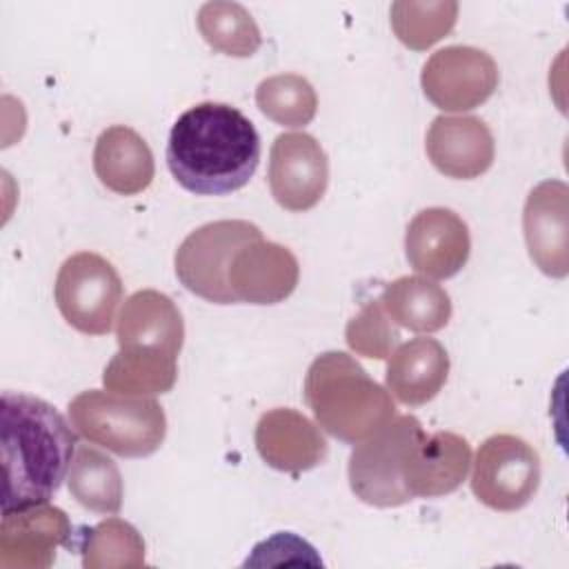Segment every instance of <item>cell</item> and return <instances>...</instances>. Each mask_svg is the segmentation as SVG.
<instances>
[{
    "label": "cell",
    "mask_w": 569,
    "mask_h": 569,
    "mask_svg": "<svg viewBox=\"0 0 569 569\" xmlns=\"http://www.w3.org/2000/svg\"><path fill=\"white\" fill-rule=\"evenodd\" d=\"M178 378L176 358L147 349H120L104 367L109 391L127 396H158L171 391Z\"/></svg>",
    "instance_id": "603a6c76"
},
{
    "label": "cell",
    "mask_w": 569,
    "mask_h": 569,
    "mask_svg": "<svg viewBox=\"0 0 569 569\" xmlns=\"http://www.w3.org/2000/svg\"><path fill=\"white\" fill-rule=\"evenodd\" d=\"M569 187L562 180H545L536 184L522 209L525 242L536 267L551 276L569 273Z\"/></svg>",
    "instance_id": "4fadbf2b"
},
{
    "label": "cell",
    "mask_w": 569,
    "mask_h": 569,
    "mask_svg": "<svg viewBox=\"0 0 569 569\" xmlns=\"http://www.w3.org/2000/svg\"><path fill=\"white\" fill-rule=\"evenodd\" d=\"M67 485L71 496L89 511L113 516L122 507V476L118 465L91 445L76 447Z\"/></svg>",
    "instance_id": "7402d4cb"
},
{
    "label": "cell",
    "mask_w": 569,
    "mask_h": 569,
    "mask_svg": "<svg viewBox=\"0 0 569 569\" xmlns=\"http://www.w3.org/2000/svg\"><path fill=\"white\" fill-rule=\"evenodd\" d=\"M116 336L120 349H147L178 358L184 342L182 313L167 293L140 289L124 300Z\"/></svg>",
    "instance_id": "e0dca14e"
},
{
    "label": "cell",
    "mask_w": 569,
    "mask_h": 569,
    "mask_svg": "<svg viewBox=\"0 0 569 569\" xmlns=\"http://www.w3.org/2000/svg\"><path fill=\"white\" fill-rule=\"evenodd\" d=\"M425 149L431 164L456 180L482 176L496 156V142L485 120L476 116H438L431 120Z\"/></svg>",
    "instance_id": "9a60e30c"
},
{
    "label": "cell",
    "mask_w": 569,
    "mask_h": 569,
    "mask_svg": "<svg viewBox=\"0 0 569 569\" xmlns=\"http://www.w3.org/2000/svg\"><path fill=\"white\" fill-rule=\"evenodd\" d=\"M2 513L49 502L69 473L76 429L36 396L2 393Z\"/></svg>",
    "instance_id": "7a4b0ae2"
},
{
    "label": "cell",
    "mask_w": 569,
    "mask_h": 569,
    "mask_svg": "<svg viewBox=\"0 0 569 569\" xmlns=\"http://www.w3.org/2000/svg\"><path fill=\"white\" fill-rule=\"evenodd\" d=\"M305 402L329 436L358 445L396 416L391 393L353 356L325 351L307 369Z\"/></svg>",
    "instance_id": "3957f363"
},
{
    "label": "cell",
    "mask_w": 569,
    "mask_h": 569,
    "mask_svg": "<svg viewBox=\"0 0 569 569\" xmlns=\"http://www.w3.org/2000/svg\"><path fill=\"white\" fill-rule=\"evenodd\" d=\"M298 258L278 242L256 238L231 260L227 282L236 302L276 305L289 298L298 284Z\"/></svg>",
    "instance_id": "5bb4252c"
},
{
    "label": "cell",
    "mask_w": 569,
    "mask_h": 569,
    "mask_svg": "<svg viewBox=\"0 0 569 569\" xmlns=\"http://www.w3.org/2000/svg\"><path fill=\"white\" fill-rule=\"evenodd\" d=\"M389 13L396 38L413 51H425L453 29L458 18V2L398 0L391 4Z\"/></svg>",
    "instance_id": "484cf974"
},
{
    "label": "cell",
    "mask_w": 569,
    "mask_h": 569,
    "mask_svg": "<svg viewBox=\"0 0 569 569\" xmlns=\"http://www.w3.org/2000/svg\"><path fill=\"white\" fill-rule=\"evenodd\" d=\"M269 189L287 211L313 209L329 184V160L322 144L305 131L280 133L269 151Z\"/></svg>",
    "instance_id": "30bf717a"
},
{
    "label": "cell",
    "mask_w": 569,
    "mask_h": 569,
    "mask_svg": "<svg viewBox=\"0 0 569 569\" xmlns=\"http://www.w3.org/2000/svg\"><path fill=\"white\" fill-rule=\"evenodd\" d=\"M540 456L513 433H493L476 451L471 491L489 509H522L538 491Z\"/></svg>",
    "instance_id": "ba28073f"
},
{
    "label": "cell",
    "mask_w": 569,
    "mask_h": 569,
    "mask_svg": "<svg viewBox=\"0 0 569 569\" xmlns=\"http://www.w3.org/2000/svg\"><path fill=\"white\" fill-rule=\"evenodd\" d=\"M449 376V353L433 338H413L393 349L387 362V391L402 405L420 407L436 398Z\"/></svg>",
    "instance_id": "d6986e66"
},
{
    "label": "cell",
    "mask_w": 569,
    "mask_h": 569,
    "mask_svg": "<svg viewBox=\"0 0 569 569\" xmlns=\"http://www.w3.org/2000/svg\"><path fill=\"white\" fill-rule=\"evenodd\" d=\"M425 438L416 416H393L385 427L358 442L349 456V487L371 507H400L411 498L405 485L413 447Z\"/></svg>",
    "instance_id": "5b68a950"
},
{
    "label": "cell",
    "mask_w": 569,
    "mask_h": 569,
    "mask_svg": "<svg viewBox=\"0 0 569 569\" xmlns=\"http://www.w3.org/2000/svg\"><path fill=\"white\" fill-rule=\"evenodd\" d=\"M260 162L253 122L224 102H198L169 131L167 164L180 187L196 196L242 189Z\"/></svg>",
    "instance_id": "6da1fadb"
},
{
    "label": "cell",
    "mask_w": 569,
    "mask_h": 569,
    "mask_svg": "<svg viewBox=\"0 0 569 569\" xmlns=\"http://www.w3.org/2000/svg\"><path fill=\"white\" fill-rule=\"evenodd\" d=\"M69 418L84 440L122 458L151 456L167 436V416L151 396L80 391L69 402Z\"/></svg>",
    "instance_id": "277c9868"
},
{
    "label": "cell",
    "mask_w": 569,
    "mask_h": 569,
    "mask_svg": "<svg viewBox=\"0 0 569 569\" xmlns=\"http://www.w3.org/2000/svg\"><path fill=\"white\" fill-rule=\"evenodd\" d=\"M256 104L276 124L305 127L318 111V96L300 73H276L258 84Z\"/></svg>",
    "instance_id": "4316f807"
},
{
    "label": "cell",
    "mask_w": 569,
    "mask_h": 569,
    "mask_svg": "<svg viewBox=\"0 0 569 569\" xmlns=\"http://www.w3.org/2000/svg\"><path fill=\"white\" fill-rule=\"evenodd\" d=\"M93 171L109 191L136 196L151 184L156 164L149 144L138 131L124 124H113L96 140Z\"/></svg>",
    "instance_id": "ffe728a7"
},
{
    "label": "cell",
    "mask_w": 569,
    "mask_h": 569,
    "mask_svg": "<svg viewBox=\"0 0 569 569\" xmlns=\"http://www.w3.org/2000/svg\"><path fill=\"white\" fill-rule=\"evenodd\" d=\"M53 296L62 318L73 329L104 336L111 331L122 300V280L100 253L78 251L62 262Z\"/></svg>",
    "instance_id": "52a82bcc"
},
{
    "label": "cell",
    "mask_w": 569,
    "mask_h": 569,
    "mask_svg": "<svg viewBox=\"0 0 569 569\" xmlns=\"http://www.w3.org/2000/svg\"><path fill=\"white\" fill-rule=\"evenodd\" d=\"M256 238H262V233L249 220H216L198 227L176 251L173 264L178 280L209 302L233 305L236 298L227 282L229 264Z\"/></svg>",
    "instance_id": "8992f818"
},
{
    "label": "cell",
    "mask_w": 569,
    "mask_h": 569,
    "mask_svg": "<svg viewBox=\"0 0 569 569\" xmlns=\"http://www.w3.org/2000/svg\"><path fill=\"white\" fill-rule=\"evenodd\" d=\"M471 467L469 442L453 431L425 433L413 447L405 485L411 498H440L456 491Z\"/></svg>",
    "instance_id": "ac0fdd59"
},
{
    "label": "cell",
    "mask_w": 569,
    "mask_h": 569,
    "mask_svg": "<svg viewBox=\"0 0 569 569\" xmlns=\"http://www.w3.org/2000/svg\"><path fill=\"white\" fill-rule=\"evenodd\" d=\"M405 253L418 273L436 280L451 278L471 253L467 222L447 207L422 209L407 224Z\"/></svg>",
    "instance_id": "8fae6325"
},
{
    "label": "cell",
    "mask_w": 569,
    "mask_h": 569,
    "mask_svg": "<svg viewBox=\"0 0 569 569\" xmlns=\"http://www.w3.org/2000/svg\"><path fill=\"white\" fill-rule=\"evenodd\" d=\"M87 569H129L144 565V540L133 525L107 518L87 529L80 542Z\"/></svg>",
    "instance_id": "d4e9b609"
},
{
    "label": "cell",
    "mask_w": 569,
    "mask_h": 569,
    "mask_svg": "<svg viewBox=\"0 0 569 569\" xmlns=\"http://www.w3.org/2000/svg\"><path fill=\"white\" fill-rule=\"evenodd\" d=\"M256 449L260 458L278 471L302 473L318 467L329 451L320 429L300 411L276 407L260 416L256 425Z\"/></svg>",
    "instance_id": "2e32d148"
},
{
    "label": "cell",
    "mask_w": 569,
    "mask_h": 569,
    "mask_svg": "<svg viewBox=\"0 0 569 569\" xmlns=\"http://www.w3.org/2000/svg\"><path fill=\"white\" fill-rule=\"evenodd\" d=\"M345 340L351 351L365 358L385 360L400 342V333L393 320L387 316L380 298L369 300L345 329Z\"/></svg>",
    "instance_id": "83f0119b"
},
{
    "label": "cell",
    "mask_w": 569,
    "mask_h": 569,
    "mask_svg": "<svg viewBox=\"0 0 569 569\" xmlns=\"http://www.w3.org/2000/svg\"><path fill=\"white\" fill-rule=\"evenodd\" d=\"M58 547H73V527L53 505H36L2 513L0 567L44 569L53 565Z\"/></svg>",
    "instance_id": "7c38bea8"
},
{
    "label": "cell",
    "mask_w": 569,
    "mask_h": 569,
    "mask_svg": "<svg viewBox=\"0 0 569 569\" xmlns=\"http://www.w3.org/2000/svg\"><path fill=\"white\" fill-rule=\"evenodd\" d=\"M500 73L496 60L476 47L449 44L431 53L420 73V84L438 109L442 111H469L487 102Z\"/></svg>",
    "instance_id": "9c48e42d"
},
{
    "label": "cell",
    "mask_w": 569,
    "mask_h": 569,
    "mask_svg": "<svg viewBox=\"0 0 569 569\" xmlns=\"http://www.w3.org/2000/svg\"><path fill=\"white\" fill-rule=\"evenodd\" d=\"M380 302L396 325L418 333L440 331L451 318L449 293L420 276L396 278L385 287Z\"/></svg>",
    "instance_id": "44dd1931"
},
{
    "label": "cell",
    "mask_w": 569,
    "mask_h": 569,
    "mask_svg": "<svg viewBox=\"0 0 569 569\" xmlns=\"http://www.w3.org/2000/svg\"><path fill=\"white\" fill-rule=\"evenodd\" d=\"M196 20L207 44L224 56L249 58L262 44V36L256 20L238 2H227V0L204 2L198 9Z\"/></svg>",
    "instance_id": "cb8c5ba5"
}]
</instances>
